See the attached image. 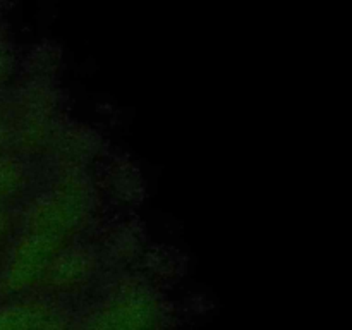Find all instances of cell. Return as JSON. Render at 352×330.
<instances>
[]
</instances>
